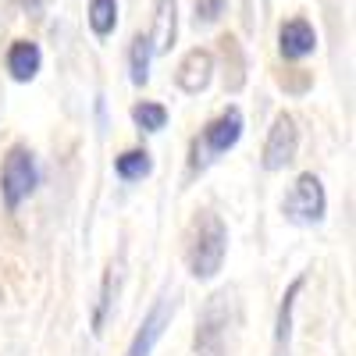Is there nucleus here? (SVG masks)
I'll return each mask as SVG.
<instances>
[{"instance_id":"obj_1","label":"nucleus","mask_w":356,"mask_h":356,"mask_svg":"<svg viewBox=\"0 0 356 356\" xmlns=\"http://www.w3.org/2000/svg\"><path fill=\"white\" fill-rule=\"evenodd\" d=\"M225 257H228V225L214 211H207L196 218L189 235V250H186L189 275L200 282H211L225 267Z\"/></svg>"},{"instance_id":"obj_2","label":"nucleus","mask_w":356,"mask_h":356,"mask_svg":"<svg viewBox=\"0 0 356 356\" xmlns=\"http://www.w3.org/2000/svg\"><path fill=\"white\" fill-rule=\"evenodd\" d=\"M232 321H235V296L214 292L200 310L196 335H193V356H228Z\"/></svg>"},{"instance_id":"obj_3","label":"nucleus","mask_w":356,"mask_h":356,"mask_svg":"<svg viewBox=\"0 0 356 356\" xmlns=\"http://www.w3.org/2000/svg\"><path fill=\"white\" fill-rule=\"evenodd\" d=\"M324 214H328V193H324L321 175L314 171L296 175V182L282 196V218L296 228H314L324 221Z\"/></svg>"},{"instance_id":"obj_4","label":"nucleus","mask_w":356,"mask_h":356,"mask_svg":"<svg viewBox=\"0 0 356 356\" xmlns=\"http://www.w3.org/2000/svg\"><path fill=\"white\" fill-rule=\"evenodd\" d=\"M40 186V164L36 154L29 146H11L4 164H0V200H4L8 211H18V207L36 193Z\"/></svg>"},{"instance_id":"obj_5","label":"nucleus","mask_w":356,"mask_h":356,"mask_svg":"<svg viewBox=\"0 0 356 356\" xmlns=\"http://www.w3.org/2000/svg\"><path fill=\"white\" fill-rule=\"evenodd\" d=\"M243 129H246L243 111H239V107H225V111L214 118V122H207L203 136L193 143L196 164L203 168L207 161H218L221 154L235 150V146H239V139H243Z\"/></svg>"},{"instance_id":"obj_6","label":"nucleus","mask_w":356,"mask_h":356,"mask_svg":"<svg viewBox=\"0 0 356 356\" xmlns=\"http://www.w3.org/2000/svg\"><path fill=\"white\" fill-rule=\"evenodd\" d=\"M175 310H178V296H175V292H161L157 300H154V307L146 310V317L139 321V328H136V335H132L125 356H154L157 342H161L164 332L171 328Z\"/></svg>"},{"instance_id":"obj_7","label":"nucleus","mask_w":356,"mask_h":356,"mask_svg":"<svg viewBox=\"0 0 356 356\" xmlns=\"http://www.w3.org/2000/svg\"><path fill=\"white\" fill-rule=\"evenodd\" d=\"M296 154H300V129H296V118L278 114L271 122V129H267L260 164H264V171H285L296 161Z\"/></svg>"},{"instance_id":"obj_8","label":"nucleus","mask_w":356,"mask_h":356,"mask_svg":"<svg viewBox=\"0 0 356 356\" xmlns=\"http://www.w3.org/2000/svg\"><path fill=\"white\" fill-rule=\"evenodd\" d=\"M175 82H178V89H182V93L200 97L203 89L214 82V54L203 50V47L189 50V54L182 57V65H178V72H175Z\"/></svg>"},{"instance_id":"obj_9","label":"nucleus","mask_w":356,"mask_h":356,"mask_svg":"<svg viewBox=\"0 0 356 356\" xmlns=\"http://www.w3.org/2000/svg\"><path fill=\"white\" fill-rule=\"evenodd\" d=\"M278 50L285 61H303L317 50V29L307 18H289L278 29Z\"/></svg>"},{"instance_id":"obj_10","label":"nucleus","mask_w":356,"mask_h":356,"mask_svg":"<svg viewBox=\"0 0 356 356\" xmlns=\"http://www.w3.org/2000/svg\"><path fill=\"white\" fill-rule=\"evenodd\" d=\"M4 65H8V75H11L15 82H33V79L40 75V68H43V50H40V43H33V40H15V43L8 47Z\"/></svg>"},{"instance_id":"obj_11","label":"nucleus","mask_w":356,"mask_h":356,"mask_svg":"<svg viewBox=\"0 0 356 356\" xmlns=\"http://www.w3.org/2000/svg\"><path fill=\"white\" fill-rule=\"evenodd\" d=\"M154 54H168L178 40V0H157L154 4V29L146 33Z\"/></svg>"},{"instance_id":"obj_12","label":"nucleus","mask_w":356,"mask_h":356,"mask_svg":"<svg viewBox=\"0 0 356 356\" xmlns=\"http://www.w3.org/2000/svg\"><path fill=\"white\" fill-rule=\"evenodd\" d=\"M114 175L122 182H143V178L154 175V157L150 150H125L114 157Z\"/></svg>"},{"instance_id":"obj_13","label":"nucleus","mask_w":356,"mask_h":356,"mask_svg":"<svg viewBox=\"0 0 356 356\" xmlns=\"http://www.w3.org/2000/svg\"><path fill=\"white\" fill-rule=\"evenodd\" d=\"M86 22H89V29H93L97 40H107L118 29V0H89Z\"/></svg>"},{"instance_id":"obj_14","label":"nucleus","mask_w":356,"mask_h":356,"mask_svg":"<svg viewBox=\"0 0 356 356\" xmlns=\"http://www.w3.org/2000/svg\"><path fill=\"white\" fill-rule=\"evenodd\" d=\"M154 47L143 33L132 40V50H129V75H132V86H146L150 82V65H154Z\"/></svg>"},{"instance_id":"obj_15","label":"nucleus","mask_w":356,"mask_h":356,"mask_svg":"<svg viewBox=\"0 0 356 356\" xmlns=\"http://www.w3.org/2000/svg\"><path fill=\"white\" fill-rule=\"evenodd\" d=\"M303 289V278H296L289 285V292L282 296V307H278V332H275V356H285L289 349V324H292V307H296V296Z\"/></svg>"},{"instance_id":"obj_16","label":"nucleus","mask_w":356,"mask_h":356,"mask_svg":"<svg viewBox=\"0 0 356 356\" xmlns=\"http://www.w3.org/2000/svg\"><path fill=\"white\" fill-rule=\"evenodd\" d=\"M132 122H136V129H143V132H161V129L168 125V107L157 104V100H139V104L132 107Z\"/></svg>"},{"instance_id":"obj_17","label":"nucleus","mask_w":356,"mask_h":356,"mask_svg":"<svg viewBox=\"0 0 356 356\" xmlns=\"http://www.w3.org/2000/svg\"><path fill=\"white\" fill-rule=\"evenodd\" d=\"M225 15V0H196V25H214Z\"/></svg>"},{"instance_id":"obj_18","label":"nucleus","mask_w":356,"mask_h":356,"mask_svg":"<svg viewBox=\"0 0 356 356\" xmlns=\"http://www.w3.org/2000/svg\"><path fill=\"white\" fill-rule=\"evenodd\" d=\"M22 4H25V11L33 15V18H40V15L50 8V0H22Z\"/></svg>"}]
</instances>
